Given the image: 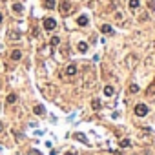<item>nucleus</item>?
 I'll return each mask as SVG.
<instances>
[{"instance_id":"obj_20","label":"nucleus","mask_w":155,"mask_h":155,"mask_svg":"<svg viewBox=\"0 0 155 155\" xmlns=\"http://www.w3.org/2000/svg\"><path fill=\"white\" fill-rule=\"evenodd\" d=\"M130 144H132V142H130L128 139H122V141H121V148H128Z\"/></svg>"},{"instance_id":"obj_14","label":"nucleus","mask_w":155,"mask_h":155,"mask_svg":"<svg viewBox=\"0 0 155 155\" xmlns=\"http://www.w3.org/2000/svg\"><path fill=\"white\" fill-rule=\"evenodd\" d=\"M77 49H79L81 53H86V51H88V44H86V42H79V44H77Z\"/></svg>"},{"instance_id":"obj_4","label":"nucleus","mask_w":155,"mask_h":155,"mask_svg":"<svg viewBox=\"0 0 155 155\" xmlns=\"http://www.w3.org/2000/svg\"><path fill=\"white\" fill-rule=\"evenodd\" d=\"M77 24H79V26H81V28H86L88 24H89V18L86 17V15H81V17L77 18Z\"/></svg>"},{"instance_id":"obj_23","label":"nucleus","mask_w":155,"mask_h":155,"mask_svg":"<svg viewBox=\"0 0 155 155\" xmlns=\"http://www.w3.org/2000/svg\"><path fill=\"white\" fill-rule=\"evenodd\" d=\"M28 155H42V153L38 152V150H29V152H28Z\"/></svg>"},{"instance_id":"obj_22","label":"nucleus","mask_w":155,"mask_h":155,"mask_svg":"<svg viewBox=\"0 0 155 155\" xmlns=\"http://www.w3.org/2000/svg\"><path fill=\"white\" fill-rule=\"evenodd\" d=\"M148 7L153 11V9H155V0H148Z\"/></svg>"},{"instance_id":"obj_15","label":"nucleus","mask_w":155,"mask_h":155,"mask_svg":"<svg viewBox=\"0 0 155 155\" xmlns=\"http://www.w3.org/2000/svg\"><path fill=\"white\" fill-rule=\"evenodd\" d=\"M91 108L95 109V111H99V109L102 108L101 106V101H99V99H93V101H91Z\"/></svg>"},{"instance_id":"obj_26","label":"nucleus","mask_w":155,"mask_h":155,"mask_svg":"<svg viewBox=\"0 0 155 155\" xmlns=\"http://www.w3.org/2000/svg\"><path fill=\"white\" fill-rule=\"evenodd\" d=\"M2 20H4V17H2V13H0V24H2Z\"/></svg>"},{"instance_id":"obj_11","label":"nucleus","mask_w":155,"mask_h":155,"mask_svg":"<svg viewBox=\"0 0 155 155\" xmlns=\"http://www.w3.org/2000/svg\"><path fill=\"white\" fill-rule=\"evenodd\" d=\"M139 6H141V2H139V0H130V2H128V7L132 9V11L139 9Z\"/></svg>"},{"instance_id":"obj_19","label":"nucleus","mask_w":155,"mask_h":155,"mask_svg":"<svg viewBox=\"0 0 155 155\" xmlns=\"http://www.w3.org/2000/svg\"><path fill=\"white\" fill-rule=\"evenodd\" d=\"M60 44V38L58 37H51V46H58Z\"/></svg>"},{"instance_id":"obj_21","label":"nucleus","mask_w":155,"mask_h":155,"mask_svg":"<svg viewBox=\"0 0 155 155\" xmlns=\"http://www.w3.org/2000/svg\"><path fill=\"white\" fill-rule=\"evenodd\" d=\"M139 91V86L137 84H132V86H130V93H137Z\"/></svg>"},{"instance_id":"obj_6","label":"nucleus","mask_w":155,"mask_h":155,"mask_svg":"<svg viewBox=\"0 0 155 155\" xmlns=\"http://www.w3.org/2000/svg\"><path fill=\"white\" fill-rule=\"evenodd\" d=\"M66 75H68V77H73V75H77V66H75V64H69V66L66 68Z\"/></svg>"},{"instance_id":"obj_1","label":"nucleus","mask_w":155,"mask_h":155,"mask_svg":"<svg viewBox=\"0 0 155 155\" xmlns=\"http://www.w3.org/2000/svg\"><path fill=\"white\" fill-rule=\"evenodd\" d=\"M42 26H44L46 31H53V29L57 28V20H55V18H44Z\"/></svg>"},{"instance_id":"obj_12","label":"nucleus","mask_w":155,"mask_h":155,"mask_svg":"<svg viewBox=\"0 0 155 155\" xmlns=\"http://www.w3.org/2000/svg\"><path fill=\"white\" fill-rule=\"evenodd\" d=\"M113 93H115V89H113V86H104V95H106V97H113Z\"/></svg>"},{"instance_id":"obj_9","label":"nucleus","mask_w":155,"mask_h":155,"mask_svg":"<svg viewBox=\"0 0 155 155\" xmlns=\"http://www.w3.org/2000/svg\"><path fill=\"white\" fill-rule=\"evenodd\" d=\"M101 33L111 35V33H113V29H111V26H109V24H102V26H101Z\"/></svg>"},{"instance_id":"obj_24","label":"nucleus","mask_w":155,"mask_h":155,"mask_svg":"<svg viewBox=\"0 0 155 155\" xmlns=\"http://www.w3.org/2000/svg\"><path fill=\"white\" fill-rule=\"evenodd\" d=\"M115 18H117V20H122V13H121V11L115 13Z\"/></svg>"},{"instance_id":"obj_28","label":"nucleus","mask_w":155,"mask_h":155,"mask_svg":"<svg viewBox=\"0 0 155 155\" xmlns=\"http://www.w3.org/2000/svg\"><path fill=\"white\" fill-rule=\"evenodd\" d=\"M153 82H155V81H153Z\"/></svg>"},{"instance_id":"obj_13","label":"nucleus","mask_w":155,"mask_h":155,"mask_svg":"<svg viewBox=\"0 0 155 155\" xmlns=\"http://www.w3.org/2000/svg\"><path fill=\"white\" fill-rule=\"evenodd\" d=\"M33 113L35 115H44L46 109H44V106H33Z\"/></svg>"},{"instance_id":"obj_3","label":"nucleus","mask_w":155,"mask_h":155,"mask_svg":"<svg viewBox=\"0 0 155 155\" xmlns=\"http://www.w3.org/2000/svg\"><path fill=\"white\" fill-rule=\"evenodd\" d=\"M69 11H71V2H68V0L60 2V13L62 15H68Z\"/></svg>"},{"instance_id":"obj_5","label":"nucleus","mask_w":155,"mask_h":155,"mask_svg":"<svg viewBox=\"0 0 155 155\" xmlns=\"http://www.w3.org/2000/svg\"><path fill=\"white\" fill-rule=\"evenodd\" d=\"M20 37H22L20 31H15V29H11V31L7 33V38H9V40H20Z\"/></svg>"},{"instance_id":"obj_2","label":"nucleus","mask_w":155,"mask_h":155,"mask_svg":"<svg viewBox=\"0 0 155 155\" xmlns=\"http://www.w3.org/2000/svg\"><path fill=\"white\" fill-rule=\"evenodd\" d=\"M133 111H135L137 117H144V115H148V106H146V104H137Z\"/></svg>"},{"instance_id":"obj_7","label":"nucleus","mask_w":155,"mask_h":155,"mask_svg":"<svg viewBox=\"0 0 155 155\" xmlns=\"http://www.w3.org/2000/svg\"><path fill=\"white\" fill-rule=\"evenodd\" d=\"M11 9H13V13H17V15H20V13L24 11V7H22V4H20V2H15L13 6H11Z\"/></svg>"},{"instance_id":"obj_10","label":"nucleus","mask_w":155,"mask_h":155,"mask_svg":"<svg viewBox=\"0 0 155 155\" xmlns=\"http://www.w3.org/2000/svg\"><path fill=\"white\" fill-rule=\"evenodd\" d=\"M57 6V0H44V7L46 9H55Z\"/></svg>"},{"instance_id":"obj_16","label":"nucleus","mask_w":155,"mask_h":155,"mask_svg":"<svg viewBox=\"0 0 155 155\" xmlns=\"http://www.w3.org/2000/svg\"><path fill=\"white\" fill-rule=\"evenodd\" d=\"M6 102H7V104H15V102H17V95H15V93H9L7 99H6Z\"/></svg>"},{"instance_id":"obj_18","label":"nucleus","mask_w":155,"mask_h":155,"mask_svg":"<svg viewBox=\"0 0 155 155\" xmlns=\"http://www.w3.org/2000/svg\"><path fill=\"white\" fill-rule=\"evenodd\" d=\"M146 95H155V82H152L146 89Z\"/></svg>"},{"instance_id":"obj_8","label":"nucleus","mask_w":155,"mask_h":155,"mask_svg":"<svg viewBox=\"0 0 155 155\" xmlns=\"http://www.w3.org/2000/svg\"><path fill=\"white\" fill-rule=\"evenodd\" d=\"M22 58V51L20 49H13L11 51V60H20Z\"/></svg>"},{"instance_id":"obj_25","label":"nucleus","mask_w":155,"mask_h":155,"mask_svg":"<svg viewBox=\"0 0 155 155\" xmlns=\"http://www.w3.org/2000/svg\"><path fill=\"white\" fill-rule=\"evenodd\" d=\"M0 132H4V124L2 122H0Z\"/></svg>"},{"instance_id":"obj_17","label":"nucleus","mask_w":155,"mask_h":155,"mask_svg":"<svg viewBox=\"0 0 155 155\" xmlns=\"http://www.w3.org/2000/svg\"><path fill=\"white\" fill-rule=\"evenodd\" d=\"M73 137H75V139H79V141H81V142H84V144H88V139H86V137H84V135H82V133H75V135H73Z\"/></svg>"},{"instance_id":"obj_27","label":"nucleus","mask_w":155,"mask_h":155,"mask_svg":"<svg viewBox=\"0 0 155 155\" xmlns=\"http://www.w3.org/2000/svg\"><path fill=\"white\" fill-rule=\"evenodd\" d=\"M64 155H75V153L73 152H68V153H64Z\"/></svg>"}]
</instances>
